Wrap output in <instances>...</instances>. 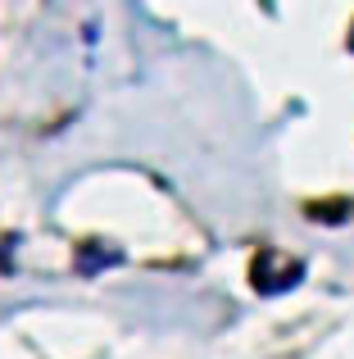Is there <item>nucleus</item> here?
I'll list each match as a JSON object with an SVG mask.
<instances>
[{
	"instance_id": "7ed1b4c3",
	"label": "nucleus",
	"mask_w": 354,
	"mask_h": 359,
	"mask_svg": "<svg viewBox=\"0 0 354 359\" xmlns=\"http://www.w3.org/2000/svg\"><path fill=\"white\" fill-rule=\"evenodd\" d=\"M350 46H354V32H350Z\"/></svg>"
},
{
	"instance_id": "f257e3e1",
	"label": "nucleus",
	"mask_w": 354,
	"mask_h": 359,
	"mask_svg": "<svg viewBox=\"0 0 354 359\" xmlns=\"http://www.w3.org/2000/svg\"><path fill=\"white\" fill-rule=\"evenodd\" d=\"M300 278H304V264L291 259V255H277V250L255 255V264H250V287H255L259 296H282V291H291Z\"/></svg>"
},
{
	"instance_id": "f03ea898",
	"label": "nucleus",
	"mask_w": 354,
	"mask_h": 359,
	"mask_svg": "<svg viewBox=\"0 0 354 359\" xmlns=\"http://www.w3.org/2000/svg\"><path fill=\"white\" fill-rule=\"evenodd\" d=\"M105 264H118V250H100V245L96 250H91V245L82 250V273H96V269H105Z\"/></svg>"
}]
</instances>
